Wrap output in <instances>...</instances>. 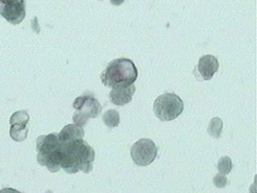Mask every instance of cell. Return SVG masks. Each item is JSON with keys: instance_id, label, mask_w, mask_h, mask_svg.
<instances>
[{"instance_id": "1", "label": "cell", "mask_w": 257, "mask_h": 193, "mask_svg": "<svg viewBox=\"0 0 257 193\" xmlns=\"http://www.w3.org/2000/svg\"><path fill=\"white\" fill-rule=\"evenodd\" d=\"M63 151L62 168L68 174L82 171L85 174L92 170L95 151L84 139L60 144Z\"/></svg>"}, {"instance_id": "2", "label": "cell", "mask_w": 257, "mask_h": 193, "mask_svg": "<svg viewBox=\"0 0 257 193\" xmlns=\"http://www.w3.org/2000/svg\"><path fill=\"white\" fill-rule=\"evenodd\" d=\"M138 76V68L132 60L119 58L108 63L105 69L100 74V80L105 86L112 88L127 87L136 81Z\"/></svg>"}, {"instance_id": "3", "label": "cell", "mask_w": 257, "mask_h": 193, "mask_svg": "<svg viewBox=\"0 0 257 193\" xmlns=\"http://www.w3.org/2000/svg\"><path fill=\"white\" fill-rule=\"evenodd\" d=\"M36 148L38 151L37 161L40 165L45 166L53 173L62 168L63 151L56 133L39 137Z\"/></svg>"}, {"instance_id": "4", "label": "cell", "mask_w": 257, "mask_h": 193, "mask_svg": "<svg viewBox=\"0 0 257 193\" xmlns=\"http://www.w3.org/2000/svg\"><path fill=\"white\" fill-rule=\"evenodd\" d=\"M153 108L159 120L169 122L182 115L184 110V103L180 96L175 93L167 92L157 98Z\"/></svg>"}, {"instance_id": "5", "label": "cell", "mask_w": 257, "mask_h": 193, "mask_svg": "<svg viewBox=\"0 0 257 193\" xmlns=\"http://www.w3.org/2000/svg\"><path fill=\"white\" fill-rule=\"evenodd\" d=\"M76 110L72 120L80 127L86 125L89 119H95L100 115L102 110L98 101L92 94H84L76 99L73 103Z\"/></svg>"}, {"instance_id": "6", "label": "cell", "mask_w": 257, "mask_h": 193, "mask_svg": "<svg viewBox=\"0 0 257 193\" xmlns=\"http://www.w3.org/2000/svg\"><path fill=\"white\" fill-rule=\"evenodd\" d=\"M159 148L151 139H142L133 145L131 155L135 164L148 166L155 161Z\"/></svg>"}, {"instance_id": "7", "label": "cell", "mask_w": 257, "mask_h": 193, "mask_svg": "<svg viewBox=\"0 0 257 193\" xmlns=\"http://www.w3.org/2000/svg\"><path fill=\"white\" fill-rule=\"evenodd\" d=\"M0 16L13 25L20 24L26 16L24 0H0Z\"/></svg>"}, {"instance_id": "8", "label": "cell", "mask_w": 257, "mask_h": 193, "mask_svg": "<svg viewBox=\"0 0 257 193\" xmlns=\"http://www.w3.org/2000/svg\"><path fill=\"white\" fill-rule=\"evenodd\" d=\"M29 121V115L26 111H17L12 115L10 119V135L16 142H22L28 136V129L27 124Z\"/></svg>"}, {"instance_id": "9", "label": "cell", "mask_w": 257, "mask_h": 193, "mask_svg": "<svg viewBox=\"0 0 257 193\" xmlns=\"http://www.w3.org/2000/svg\"><path fill=\"white\" fill-rule=\"evenodd\" d=\"M197 68L203 80H211L219 69V61L212 55H205L199 59Z\"/></svg>"}, {"instance_id": "10", "label": "cell", "mask_w": 257, "mask_h": 193, "mask_svg": "<svg viewBox=\"0 0 257 193\" xmlns=\"http://www.w3.org/2000/svg\"><path fill=\"white\" fill-rule=\"evenodd\" d=\"M135 91L136 87L134 84L127 87L112 88L109 93V99L112 104L116 106H124L131 103Z\"/></svg>"}, {"instance_id": "11", "label": "cell", "mask_w": 257, "mask_h": 193, "mask_svg": "<svg viewBox=\"0 0 257 193\" xmlns=\"http://www.w3.org/2000/svg\"><path fill=\"white\" fill-rule=\"evenodd\" d=\"M84 135V131L82 127L76 124L67 125L58 135L59 142L60 144H65L73 141L82 139Z\"/></svg>"}, {"instance_id": "12", "label": "cell", "mask_w": 257, "mask_h": 193, "mask_svg": "<svg viewBox=\"0 0 257 193\" xmlns=\"http://www.w3.org/2000/svg\"><path fill=\"white\" fill-rule=\"evenodd\" d=\"M102 120L108 128H114L120 124V115L115 110H108L103 115Z\"/></svg>"}, {"instance_id": "13", "label": "cell", "mask_w": 257, "mask_h": 193, "mask_svg": "<svg viewBox=\"0 0 257 193\" xmlns=\"http://www.w3.org/2000/svg\"><path fill=\"white\" fill-rule=\"evenodd\" d=\"M223 121L219 118H213L209 123L207 131L209 135L215 139L220 138L221 134L223 131Z\"/></svg>"}, {"instance_id": "14", "label": "cell", "mask_w": 257, "mask_h": 193, "mask_svg": "<svg viewBox=\"0 0 257 193\" xmlns=\"http://www.w3.org/2000/svg\"><path fill=\"white\" fill-rule=\"evenodd\" d=\"M232 167V162L228 156L221 157L217 164V169L219 172L225 175L231 172Z\"/></svg>"}, {"instance_id": "15", "label": "cell", "mask_w": 257, "mask_h": 193, "mask_svg": "<svg viewBox=\"0 0 257 193\" xmlns=\"http://www.w3.org/2000/svg\"><path fill=\"white\" fill-rule=\"evenodd\" d=\"M213 183L215 184V187H219V188H223V187H226L227 183H228V179L227 177L225 176V175L223 174H217L214 179H213Z\"/></svg>"}, {"instance_id": "16", "label": "cell", "mask_w": 257, "mask_h": 193, "mask_svg": "<svg viewBox=\"0 0 257 193\" xmlns=\"http://www.w3.org/2000/svg\"><path fill=\"white\" fill-rule=\"evenodd\" d=\"M124 2V0H110V3L113 4L114 6H120V4H122Z\"/></svg>"}]
</instances>
